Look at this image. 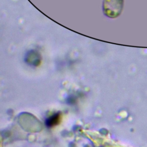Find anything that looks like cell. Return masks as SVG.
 <instances>
[{"mask_svg": "<svg viewBox=\"0 0 147 147\" xmlns=\"http://www.w3.org/2000/svg\"><path fill=\"white\" fill-rule=\"evenodd\" d=\"M41 59V54L37 50L30 49L26 52L24 60L28 65L36 67L40 64Z\"/></svg>", "mask_w": 147, "mask_h": 147, "instance_id": "2", "label": "cell"}, {"mask_svg": "<svg viewBox=\"0 0 147 147\" xmlns=\"http://www.w3.org/2000/svg\"><path fill=\"white\" fill-rule=\"evenodd\" d=\"M124 0H103L102 10L105 16L110 18L119 16L123 10Z\"/></svg>", "mask_w": 147, "mask_h": 147, "instance_id": "1", "label": "cell"}, {"mask_svg": "<svg viewBox=\"0 0 147 147\" xmlns=\"http://www.w3.org/2000/svg\"><path fill=\"white\" fill-rule=\"evenodd\" d=\"M59 114H54L52 117H50L47 119L46 123L48 126H52L56 124H57L59 121Z\"/></svg>", "mask_w": 147, "mask_h": 147, "instance_id": "3", "label": "cell"}]
</instances>
